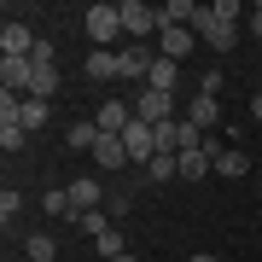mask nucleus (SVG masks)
I'll list each match as a JSON object with an SVG mask.
<instances>
[{
    "mask_svg": "<svg viewBox=\"0 0 262 262\" xmlns=\"http://www.w3.org/2000/svg\"><path fill=\"white\" fill-rule=\"evenodd\" d=\"M192 29H198V41H204V47L227 53V47L239 41V6H233V0H215V6H198Z\"/></svg>",
    "mask_w": 262,
    "mask_h": 262,
    "instance_id": "1",
    "label": "nucleus"
},
{
    "mask_svg": "<svg viewBox=\"0 0 262 262\" xmlns=\"http://www.w3.org/2000/svg\"><path fill=\"white\" fill-rule=\"evenodd\" d=\"M82 29H88V41H94V47H111V41L122 35V12L99 0V6H88V12H82Z\"/></svg>",
    "mask_w": 262,
    "mask_h": 262,
    "instance_id": "2",
    "label": "nucleus"
},
{
    "mask_svg": "<svg viewBox=\"0 0 262 262\" xmlns=\"http://www.w3.org/2000/svg\"><path fill=\"white\" fill-rule=\"evenodd\" d=\"M117 12H122V35H134L140 47H146V35H151V29H163L158 6H146V0H122Z\"/></svg>",
    "mask_w": 262,
    "mask_h": 262,
    "instance_id": "3",
    "label": "nucleus"
},
{
    "mask_svg": "<svg viewBox=\"0 0 262 262\" xmlns=\"http://www.w3.org/2000/svg\"><path fill=\"white\" fill-rule=\"evenodd\" d=\"M134 117L140 122H175V94H158V88H140V99H134Z\"/></svg>",
    "mask_w": 262,
    "mask_h": 262,
    "instance_id": "4",
    "label": "nucleus"
},
{
    "mask_svg": "<svg viewBox=\"0 0 262 262\" xmlns=\"http://www.w3.org/2000/svg\"><path fill=\"white\" fill-rule=\"evenodd\" d=\"M64 192H70V222H76V215H88V210H99V198H105L99 175H76Z\"/></svg>",
    "mask_w": 262,
    "mask_h": 262,
    "instance_id": "5",
    "label": "nucleus"
},
{
    "mask_svg": "<svg viewBox=\"0 0 262 262\" xmlns=\"http://www.w3.org/2000/svg\"><path fill=\"white\" fill-rule=\"evenodd\" d=\"M29 53H35V35H29L18 18H6L0 24V58H29Z\"/></svg>",
    "mask_w": 262,
    "mask_h": 262,
    "instance_id": "6",
    "label": "nucleus"
},
{
    "mask_svg": "<svg viewBox=\"0 0 262 262\" xmlns=\"http://www.w3.org/2000/svg\"><path fill=\"white\" fill-rule=\"evenodd\" d=\"M88 158H94V163L105 169V175H117L122 163H134V158H128V146H122V134H99V146L88 151Z\"/></svg>",
    "mask_w": 262,
    "mask_h": 262,
    "instance_id": "7",
    "label": "nucleus"
},
{
    "mask_svg": "<svg viewBox=\"0 0 262 262\" xmlns=\"http://www.w3.org/2000/svg\"><path fill=\"white\" fill-rule=\"evenodd\" d=\"M94 122H99V134H122L134 122V105H122V99H105L99 111H94Z\"/></svg>",
    "mask_w": 262,
    "mask_h": 262,
    "instance_id": "8",
    "label": "nucleus"
},
{
    "mask_svg": "<svg viewBox=\"0 0 262 262\" xmlns=\"http://www.w3.org/2000/svg\"><path fill=\"white\" fill-rule=\"evenodd\" d=\"M175 169H181V181H204L210 169H215V158H210L204 146H192V151H181V158H175Z\"/></svg>",
    "mask_w": 262,
    "mask_h": 262,
    "instance_id": "9",
    "label": "nucleus"
},
{
    "mask_svg": "<svg viewBox=\"0 0 262 262\" xmlns=\"http://www.w3.org/2000/svg\"><path fill=\"white\" fill-rule=\"evenodd\" d=\"M88 76H94V82H111V76H122V53L94 47V53H88Z\"/></svg>",
    "mask_w": 262,
    "mask_h": 262,
    "instance_id": "10",
    "label": "nucleus"
},
{
    "mask_svg": "<svg viewBox=\"0 0 262 262\" xmlns=\"http://www.w3.org/2000/svg\"><path fill=\"white\" fill-rule=\"evenodd\" d=\"M192 41H198V29H163L158 47H163V58H175V64H181V58L192 53Z\"/></svg>",
    "mask_w": 262,
    "mask_h": 262,
    "instance_id": "11",
    "label": "nucleus"
},
{
    "mask_svg": "<svg viewBox=\"0 0 262 262\" xmlns=\"http://www.w3.org/2000/svg\"><path fill=\"white\" fill-rule=\"evenodd\" d=\"M151 64H158V58H151V47H140V41H128V47H122V76H151Z\"/></svg>",
    "mask_w": 262,
    "mask_h": 262,
    "instance_id": "12",
    "label": "nucleus"
},
{
    "mask_svg": "<svg viewBox=\"0 0 262 262\" xmlns=\"http://www.w3.org/2000/svg\"><path fill=\"white\" fill-rule=\"evenodd\" d=\"M175 82H181V64H175V58H163V53H158V64H151L146 88H158V94H175Z\"/></svg>",
    "mask_w": 262,
    "mask_h": 262,
    "instance_id": "13",
    "label": "nucleus"
},
{
    "mask_svg": "<svg viewBox=\"0 0 262 262\" xmlns=\"http://www.w3.org/2000/svg\"><path fill=\"white\" fill-rule=\"evenodd\" d=\"M215 117H222V105H215L210 94H198V99L187 105V122H192V128H198V134H204V128H215Z\"/></svg>",
    "mask_w": 262,
    "mask_h": 262,
    "instance_id": "14",
    "label": "nucleus"
},
{
    "mask_svg": "<svg viewBox=\"0 0 262 262\" xmlns=\"http://www.w3.org/2000/svg\"><path fill=\"white\" fill-rule=\"evenodd\" d=\"M64 140H70V151H94V146H99V122H94V117H88V122H70Z\"/></svg>",
    "mask_w": 262,
    "mask_h": 262,
    "instance_id": "15",
    "label": "nucleus"
},
{
    "mask_svg": "<svg viewBox=\"0 0 262 262\" xmlns=\"http://www.w3.org/2000/svg\"><path fill=\"white\" fill-rule=\"evenodd\" d=\"M47 111H53L47 99H24V111H18V122H24L29 134H35V128H47Z\"/></svg>",
    "mask_w": 262,
    "mask_h": 262,
    "instance_id": "16",
    "label": "nucleus"
},
{
    "mask_svg": "<svg viewBox=\"0 0 262 262\" xmlns=\"http://www.w3.org/2000/svg\"><path fill=\"white\" fill-rule=\"evenodd\" d=\"M245 169H251V158H245V151H215V175H245Z\"/></svg>",
    "mask_w": 262,
    "mask_h": 262,
    "instance_id": "17",
    "label": "nucleus"
},
{
    "mask_svg": "<svg viewBox=\"0 0 262 262\" xmlns=\"http://www.w3.org/2000/svg\"><path fill=\"white\" fill-rule=\"evenodd\" d=\"M146 175H151V187H163V181H175L181 169H175V158H163V151H158V158L146 163Z\"/></svg>",
    "mask_w": 262,
    "mask_h": 262,
    "instance_id": "18",
    "label": "nucleus"
},
{
    "mask_svg": "<svg viewBox=\"0 0 262 262\" xmlns=\"http://www.w3.org/2000/svg\"><path fill=\"white\" fill-rule=\"evenodd\" d=\"M24 256H29V262H53V256H58V245H53L47 233H35V239L24 245Z\"/></svg>",
    "mask_w": 262,
    "mask_h": 262,
    "instance_id": "19",
    "label": "nucleus"
},
{
    "mask_svg": "<svg viewBox=\"0 0 262 262\" xmlns=\"http://www.w3.org/2000/svg\"><path fill=\"white\" fill-rule=\"evenodd\" d=\"M24 140H29L24 122H0V146H6V151H24Z\"/></svg>",
    "mask_w": 262,
    "mask_h": 262,
    "instance_id": "20",
    "label": "nucleus"
},
{
    "mask_svg": "<svg viewBox=\"0 0 262 262\" xmlns=\"http://www.w3.org/2000/svg\"><path fill=\"white\" fill-rule=\"evenodd\" d=\"M41 210H47V215H70V192H64V187H53L47 198H41Z\"/></svg>",
    "mask_w": 262,
    "mask_h": 262,
    "instance_id": "21",
    "label": "nucleus"
},
{
    "mask_svg": "<svg viewBox=\"0 0 262 262\" xmlns=\"http://www.w3.org/2000/svg\"><path fill=\"white\" fill-rule=\"evenodd\" d=\"M18 210H24V198H18V187H6V192H0V222L12 227V215H18Z\"/></svg>",
    "mask_w": 262,
    "mask_h": 262,
    "instance_id": "22",
    "label": "nucleus"
},
{
    "mask_svg": "<svg viewBox=\"0 0 262 262\" xmlns=\"http://www.w3.org/2000/svg\"><path fill=\"white\" fill-rule=\"evenodd\" d=\"M122 251H128V245H122V233H117V227H111V233H99V256H105V262H111V256H122Z\"/></svg>",
    "mask_w": 262,
    "mask_h": 262,
    "instance_id": "23",
    "label": "nucleus"
},
{
    "mask_svg": "<svg viewBox=\"0 0 262 262\" xmlns=\"http://www.w3.org/2000/svg\"><path fill=\"white\" fill-rule=\"evenodd\" d=\"M76 227H82V233H94V239H99V233H111V227H105V215H99V210H88V215H76Z\"/></svg>",
    "mask_w": 262,
    "mask_h": 262,
    "instance_id": "24",
    "label": "nucleus"
},
{
    "mask_svg": "<svg viewBox=\"0 0 262 262\" xmlns=\"http://www.w3.org/2000/svg\"><path fill=\"white\" fill-rule=\"evenodd\" d=\"M198 94H210V99L222 94V70H204V76H198Z\"/></svg>",
    "mask_w": 262,
    "mask_h": 262,
    "instance_id": "25",
    "label": "nucleus"
},
{
    "mask_svg": "<svg viewBox=\"0 0 262 262\" xmlns=\"http://www.w3.org/2000/svg\"><path fill=\"white\" fill-rule=\"evenodd\" d=\"M245 29H251V35L262 41V6H251V18H245Z\"/></svg>",
    "mask_w": 262,
    "mask_h": 262,
    "instance_id": "26",
    "label": "nucleus"
},
{
    "mask_svg": "<svg viewBox=\"0 0 262 262\" xmlns=\"http://www.w3.org/2000/svg\"><path fill=\"white\" fill-rule=\"evenodd\" d=\"M187 262H215V256H210V251H192V256H187Z\"/></svg>",
    "mask_w": 262,
    "mask_h": 262,
    "instance_id": "27",
    "label": "nucleus"
},
{
    "mask_svg": "<svg viewBox=\"0 0 262 262\" xmlns=\"http://www.w3.org/2000/svg\"><path fill=\"white\" fill-rule=\"evenodd\" d=\"M111 262H134V256H128V251H122V256H111Z\"/></svg>",
    "mask_w": 262,
    "mask_h": 262,
    "instance_id": "28",
    "label": "nucleus"
},
{
    "mask_svg": "<svg viewBox=\"0 0 262 262\" xmlns=\"http://www.w3.org/2000/svg\"><path fill=\"white\" fill-rule=\"evenodd\" d=\"M256 94H262V88H256Z\"/></svg>",
    "mask_w": 262,
    "mask_h": 262,
    "instance_id": "29",
    "label": "nucleus"
}]
</instances>
